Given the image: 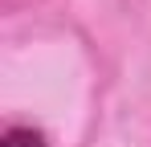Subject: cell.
Returning a JSON list of instances; mask_svg holds the SVG:
<instances>
[{
    "label": "cell",
    "instance_id": "cell-1",
    "mask_svg": "<svg viewBox=\"0 0 151 147\" xmlns=\"http://www.w3.org/2000/svg\"><path fill=\"white\" fill-rule=\"evenodd\" d=\"M0 147H45V143H41V135H37V131L17 127V131H8V135H4V143H0Z\"/></svg>",
    "mask_w": 151,
    "mask_h": 147
}]
</instances>
